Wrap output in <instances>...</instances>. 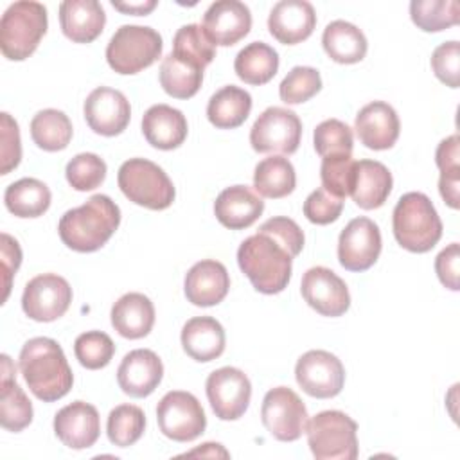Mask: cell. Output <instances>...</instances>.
I'll return each instance as SVG.
<instances>
[{"label": "cell", "mask_w": 460, "mask_h": 460, "mask_svg": "<svg viewBox=\"0 0 460 460\" xmlns=\"http://www.w3.org/2000/svg\"><path fill=\"white\" fill-rule=\"evenodd\" d=\"M296 255L275 234L259 228L237 248V264L252 286L264 295L284 291Z\"/></svg>", "instance_id": "6da1fadb"}, {"label": "cell", "mask_w": 460, "mask_h": 460, "mask_svg": "<svg viewBox=\"0 0 460 460\" xmlns=\"http://www.w3.org/2000/svg\"><path fill=\"white\" fill-rule=\"evenodd\" d=\"M20 372L29 390L43 402L65 397L72 385V368L65 358L61 345L45 336L31 338L20 350Z\"/></svg>", "instance_id": "7a4b0ae2"}, {"label": "cell", "mask_w": 460, "mask_h": 460, "mask_svg": "<svg viewBox=\"0 0 460 460\" xmlns=\"http://www.w3.org/2000/svg\"><path fill=\"white\" fill-rule=\"evenodd\" d=\"M120 225V208L106 194H93L81 207L66 210L58 225L59 237L74 252L102 248Z\"/></svg>", "instance_id": "3957f363"}, {"label": "cell", "mask_w": 460, "mask_h": 460, "mask_svg": "<svg viewBox=\"0 0 460 460\" xmlns=\"http://www.w3.org/2000/svg\"><path fill=\"white\" fill-rule=\"evenodd\" d=\"M392 228L395 241L408 252L426 253L442 237V221L431 199L422 192H406L399 198Z\"/></svg>", "instance_id": "277c9868"}, {"label": "cell", "mask_w": 460, "mask_h": 460, "mask_svg": "<svg viewBox=\"0 0 460 460\" xmlns=\"http://www.w3.org/2000/svg\"><path fill=\"white\" fill-rule=\"evenodd\" d=\"M47 7L40 2L20 0L11 4L0 20V49L11 61L27 59L47 32Z\"/></svg>", "instance_id": "5b68a950"}, {"label": "cell", "mask_w": 460, "mask_h": 460, "mask_svg": "<svg viewBox=\"0 0 460 460\" xmlns=\"http://www.w3.org/2000/svg\"><path fill=\"white\" fill-rule=\"evenodd\" d=\"M119 189L135 205L164 210L172 205L176 190L167 172L147 158H129L119 167Z\"/></svg>", "instance_id": "8992f818"}, {"label": "cell", "mask_w": 460, "mask_h": 460, "mask_svg": "<svg viewBox=\"0 0 460 460\" xmlns=\"http://www.w3.org/2000/svg\"><path fill=\"white\" fill-rule=\"evenodd\" d=\"M307 444L316 460H356L358 424L340 410L316 413L305 426Z\"/></svg>", "instance_id": "52a82bcc"}, {"label": "cell", "mask_w": 460, "mask_h": 460, "mask_svg": "<svg viewBox=\"0 0 460 460\" xmlns=\"http://www.w3.org/2000/svg\"><path fill=\"white\" fill-rule=\"evenodd\" d=\"M162 36L153 27L120 25L106 47V61L122 75L138 74L162 56Z\"/></svg>", "instance_id": "ba28073f"}, {"label": "cell", "mask_w": 460, "mask_h": 460, "mask_svg": "<svg viewBox=\"0 0 460 460\" xmlns=\"http://www.w3.org/2000/svg\"><path fill=\"white\" fill-rule=\"evenodd\" d=\"M307 408L289 386H275L266 392L261 419L270 435L280 442H295L305 433Z\"/></svg>", "instance_id": "9c48e42d"}, {"label": "cell", "mask_w": 460, "mask_h": 460, "mask_svg": "<svg viewBox=\"0 0 460 460\" xmlns=\"http://www.w3.org/2000/svg\"><path fill=\"white\" fill-rule=\"evenodd\" d=\"M302 138V122L298 115L282 106L266 108L250 129V144L257 153L293 155Z\"/></svg>", "instance_id": "30bf717a"}, {"label": "cell", "mask_w": 460, "mask_h": 460, "mask_svg": "<svg viewBox=\"0 0 460 460\" xmlns=\"http://www.w3.org/2000/svg\"><path fill=\"white\" fill-rule=\"evenodd\" d=\"M160 431L176 442H190L207 428V417L201 402L183 390L167 392L156 406Z\"/></svg>", "instance_id": "8fae6325"}, {"label": "cell", "mask_w": 460, "mask_h": 460, "mask_svg": "<svg viewBox=\"0 0 460 460\" xmlns=\"http://www.w3.org/2000/svg\"><path fill=\"white\" fill-rule=\"evenodd\" d=\"M205 392L217 419L237 420L248 410L252 383L243 370L235 367H221L208 374Z\"/></svg>", "instance_id": "7c38bea8"}, {"label": "cell", "mask_w": 460, "mask_h": 460, "mask_svg": "<svg viewBox=\"0 0 460 460\" xmlns=\"http://www.w3.org/2000/svg\"><path fill=\"white\" fill-rule=\"evenodd\" d=\"M72 304V288L58 273H41L25 284L22 309L34 322H54Z\"/></svg>", "instance_id": "4fadbf2b"}, {"label": "cell", "mask_w": 460, "mask_h": 460, "mask_svg": "<svg viewBox=\"0 0 460 460\" xmlns=\"http://www.w3.org/2000/svg\"><path fill=\"white\" fill-rule=\"evenodd\" d=\"M295 379L307 395L331 399L343 388L345 368L334 354L314 349L298 358L295 365Z\"/></svg>", "instance_id": "5bb4252c"}, {"label": "cell", "mask_w": 460, "mask_h": 460, "mask_svg": "<svg viewBox=\"0 0 460 460\" xmlns=\"http://www.w3.org/2000/svg\"><path fill=\"white\" fill-rule=\"evenodd\" d=\"M381 246L379 226L365 216L354 217L338 237V261L349 271H365L379 259Z\"/></svg>", "instance_id": "9a60e30c"}, {"label": "cell", "mask_w": 460, "mask_h": 460, "mask_svg": "<svg viewBox=\"0 0 460 460\" xmlns=\"http://www.w3.org/2000/svg\"><path fill=\"white\" fill-rule=\"evenodd\" d=\"M300 293L307 305L322 316L336 318L350 307V293L345 280L325 266H313L304 273Z\"/></svg>", "instance_id": "2e32d148"}, {"label": "cell", "mask_w": 460, "mask_h": 460, "mask_svg": "<svg viewBox=\"0 0 460 460\" xmlns=\"http://www.w3.org/2000/svg\"><path fill=\"white\" fill-rule=\"evenodd\" d=\"M84 120L90 129L102 137L120 135L131 119V106L120 90L99 86L92 90L83 104Z\"/></svg>", "instance_id": "e0dca14e"}, {"label": "cell", "mask_w": 460, "mask_h": 460, "mask_svg": "<svg viewBox=\"0 0 460 460\" xmlns=\"http://www.w3.org/2000/svg\"><path fill=\"white\" fill-rule=\"evenodd\" d=\"M203 31L214 45L230 47L252 29V13L239 0H217L203 14Z\"/></svg>", "instance_id": "ac0fdd59"}, {"label": "cell", "mask_w": 460, "mask_h": 460, "mask_svg": "<svg viewBox=\"0 0 460 460\" xmlns=\"http://www.w3.org/2000/svg\"><path fill=\"white\" fill-rule=\"evenodd\" d=\"M56 437L70 449H88L101 435V419L93 404L74 401L54 417Z\"/></svg>", "instance_id": "d6986e66"}, {"label": "cell", "mask_w": 460, "mask_h": 460, "mask_svg": "<svg viewBox=\"0 0 460 460\" xmlns=\"http://www.w3.org/2000/svg\"><path fill=\"white\" fill-rule=\"evenodd\" d=\"M162 377V359L149 349H135L128 352L117 368V383L120 390L137 399L151 395L160 385Z\"/></svg>", "instance_id": "ffe728a7"}, {"label": "cell", "mask_w": 460, "mask_h": 460, "mask_svg": "<svg viewBox=\"0 0 460 460\" xmlns=\"http://www.w3.org/2000/svg\"><path fill=\"white\" fill-rule=\"evenodd\" d=\"M354 129L365 147L383 151L397 142L401 122L397 111L388 102L372 101L358 111Z\"/></svg>", "instance_id": "44dd1931"}, {"label": "cell", "mask_w": 460, "mask_h": 460, "mask_svg": "<svg viewBox=\"0 0 460 460\" xmlns=\"http://www.w3.org/2000/svg\"><path fill=\"white\" fill-rule=\"evenodd\" d=\"M314 27L316 13L307 0H280L268 16L270 34L284 45H296L307 40Z\"/></svg>", "instance_id": "7402d4cb"}, {"label": "cell", "mask_w": 460, "mask_h": 460, "mask_svg": "<svg viewBox=\"0 0 460 460\" xmlns=\"http://www.w3.org/2000/svg\"><path fill=\"white\" fill-rule=\"evenodd\" d=\"M230 289V275L219 261L205 259L196 262L185 275L183 291L190 304L210 307L223 302Z\"/></svg>", "instance_id": "603a6c76"}, {"label": "cell", "mask_w": 460, "mask_h": 460, "mask_svg": "<svg viewBox=\"0 0 460 460\" xmlns=\"http://www.w3.org/2000/svg\"><path fill=\"white\" fill-rule=\"evenodd\" d=\"M262 210V198L248 185L226 187L214 201V214L217 221L230 230L252 226L261 217Z\"/></svg>", "instance_id": "cb8c5ba5"}, {"label": "cell", "mask_w": 460, "mask_h": 460, "mask_svg": "<svg viewBox=\"0 0 460 460\" xmlns=\"http://www.w3.org/2000/svg\"><path fill=\"white\" fill-rule=\"evenodd\" d=\"M59 25L74 43H90L101 36L106 13L97 0H65L59 4Z\"/></svg>", "instance_id": "d4e9b609"}, {"label": "cell", "mask_w": 460, "mask_h": 460, "mask_svg": "<svg viewBox=\"0 0 460 460\" xmlns=\"http://www.w3.org/2000/svg\"><path fill=\"white\" fill-rule=\"evenodd\" d=\"M142 133L153 147L171 151L185 142L189 126L180 110L169 104H155L142 117Z\"/></svg>", "instance_id": "484cf974"}, {"label": "cell", "mask_w": 460, "mask_h": 460, "mask_svg": "<svg viewBox=\"0 0 460 460\" xmlns=\"http://www.w3.org/2000/svg\"><path fill=\"white\" fill-rule=\"evenodd\" d=\"M392 172L377 160H359L354 167L350 196L363 210H374L385 205L392 192Z\"/></svg>", "instance_id": "4316f807"}, {"label": "cell", "mask_w": 460, "mask_h": 460, "mask_svg": "<svg viewBox=\"0 0 460 460\" xmlns=\"http://www.w3.org/2000/svg\"><path fill=\"white\" fill-rule=\"evenodd\" d=\"M32 402L16 383V368L7 354H2L0 424L7 431H22L32 422Z\"/></svg>", "instance_id": "83f0119b"}, {"label": "cell", "mask_w": 460, "mask_h": 460, "mask_svg": "<svg viewBox=\"0 0 460 460\" xmlns=\"http://www.w3.org/2000/svg\"><path fill=\"white\" fill-rule=\"evenodd\" d=\"M111 325L128 340L147 336L155 325V305L144 293H126L111 305Z\"/></svg>", "instance_id": "f1b7e54d"}, {"label": "cell", "mask_w": 460, "mask_h": 460, "mask_svg": "<svg viewBox=\"0 0 460 460\" xmlns=\"http://www.w3.org/2000/svg\"><path fill=\"white\" fill-rule=\"evenodd\" d=\"M225 343V329L212 316H194L181 327V347L194 361L207 363L219 358Z\"/></svg>", "instance_id": "f546056e"}, {"label": "cell", "mask_w": 460, "mask_h": 460, "mask_svg": "<svg viewBox=\"0 0 460 460\" xmlns=\"http://www.w3.org/2000/svg\"><path fill=\"white\" fill-rule=\"evenodd\" d=\"M322 45L325 54L341 65L359 63L368 49L363 31L345 20L327 23L322 34Z\"/></svg>", "instance_id": "4dcf8cb0"}, {"label": "cell", "mask_w": 460, "mask_h": 460, "mask_svg": "<svg viewBox=\"0 0 460 460\" xmlns=\"http://www.w3.org/2000/svg\"><path fill=\"white\" fill-rule=\"evenodd\" d=\"M252 111V95L239 86L228 84L217 90L207 104V119L217 129L239 128Z\"/></svg>", "instance_id": "1f68e13d"}, {"label": "cell", "mask_w": 460, "mask_h": 460, "mask_svg": "<svg viewBox=\"0 0 460 460\" xmlns=\"http://www.w3.org/2000/svg\"><path fill=\"white\" fill-rule=\"evenodd\" d=\"M234 70L246 84H266L279 70V54L264 41H252L237 52Z\"/></svg>", "instance_id": "d6a6232c"}, {"label": "cell", "mask_w": 460, "mask_h": 460, "mask_svg": "<svg viewBox=\"0 0 460 460\" xmlns=\"http://www.w3.org/2000/svg\"><path fill=\"white\" fill-rule=\"evenodd\" d=\"M50 189L38 178H22L4 192V203L16 217H40L50 207Z\"/></svg>", "instance_id": "836d02e7"}, {"label": "cell", "mask_w": 460, "mask_h": 460, "mask_svg": "<svg viewBox=\"0 0 460 460\" xmlns=\"http://www.w3.org/2000/svg\"><path fill=\"white\" fill-rule=\"evenodd\" d=\"M295 185H296L295 167L288 158L280 155H271L255 165L253 189L262 198H271V199L284 198L295 190Z\"/></svg>", "instance_id": "e575fe53"}, {"label": "cell", "mask_w": 460, "mask_h": 460, "mask_svg": "<svg viewBox=\"0 0 460 460\" xmlns=\"http://www.w3.org/2000/svg\"><path fill=\"white\" fill-rule=\"evenodd\" d=\"M158 77L167 95L174 99H190L198 93L203 83V68L171 52L162 59Z\"/></svg>", "instance_id": "d590c367"}, {"label": "cell", "mask_w": 460, "mask_h": 460, "mask_svg": "<svg viewBox=\"0 0 460 460\" xmlns=\"http://www.w3.org/2000/svg\"><path fill=\"white\" fill-rule=\"evenodd\" d=\"M72 122L61 110L47 108L38 111L31 120V137L43 151H61L72 140Z\"/></svg>", "instance_id": "8d00e7d4"}, {"label": "cell", "mask_w": 460, "mask_h": 460, "mask_svg": "<svg viewBox=\"0 0 460 460\" xmlns=\"http://www.w3.org/2000/svg\"><path fill=\"white\" fill-rule=\"evenodd\" d=\"M460 138L451 135L444 138L435 151V164L440 169L438 192L447 207L458 208V187H460Z\"/></svg>", "instance_id": "74e56055"}, {"label": "cell", "mask_w": 460, "mask_h": 460, "mask_svg": "<svg viewBox=\"0 0 460 460\" xmlns=\"http://www.w3.org/2000/svg\"><path fill=\"white\" fill-rule=\"evenodd\" d=\"M411 22L424 32L449 29L460 20V4L456 0H411Z\"/></svg>", "instance_id": "f35d334b"}, {"label": "cell", "mask_w": 460, "mask_h": 460, "mask_svg": "<svg viewBox=\"0 0 460 460\" xmlns=\"http://www.w3.org/2000/svg\"><path fill=\"white\" fill-rule=\"evenodd\" d=\"M146 429L144 410L135 404L115 406L106 420V433L113 446L128 447L133 446Z\"/></svg>", "instance_id": "ab89813d"}, {"label": "cell", "mask_w": 460, "mask_h": 460, "mask_svg": "<svg viewBox=\"0 0 460 460\" xmlns=\"http://www.w3.org/2000/svg\"><path fill=\"white\" fill-rule=\"evenodd\" d=\"M172 54L205 70V66H208L216 58V45L207 38L201 25L187 23L181 25L174 34Z\"/></svg>", "instance_id": "60d3db41"}, {"label": "cell", "mask_w": 460, "mask_h": 460, "mask_svg": "<svg viewBox=\"0 0 460 460\" xmlns=\"http://www.w3.org/2000/svg\"><path fill=\"white\" fill-rule=\"evenodd\" d=\"M74 354L84 368L99 370L111 361L115 354V343L102 331H86L75 338Z\"/></svg>", "instance_id": "b9f144b4"}, {"label": "cell", "mask_w": 460, "mask_h": 460, "mask_svg": "<svg viewBox=\"0 0 460 460\" xmlns=\"http://www.w3.org/2000/svg\"><path fill=\"white\" fill-rule=\"evenodd\" d=\"M106 162L95 153L75 155L65 169L66 181L79 192L97 189L106 178Z\"/></svg>", "instance_id": "7bdbcfd3"}, {"label": "cell", "mask_w": 460, "mask_h": 460, "mask_svg": "<svg viewBox=\"0 0 460 460\" xmlns=\"http://www.w3.org/2000/svg\"><path fill=\"white\" fill-rule=\"evenodd\" d=\"M322 90L320 72L313 66H293L279 84V95L286 104H302Z\"/></svg>", "instance_id": "ee69618b"}, {"label": "cell", "mask_w": 460, "mask_h": 460, "mask_svg": "<svg viewBox=\"0 0 460 460\" xmlns=\"http://www.w3.org/2000/svg\"><path fill=\"white\" fill-rule=\"evenodd\" d=\"M313 144L322 158L332 155H352L354 135L345 122L338 119H327L314 128Z\"/></svg>", "instance_id": "f6af8a7d"}, {"label": "cell", "mask_w": 460, "mask_h": 460, "mask_svg": "<svg viewBox=\"0 0 460 460\" xmlns=\"http://www.w3.org/2000/svg\"><path fill=\"white\" fill-rule=\"evenodd\" d=\"M354 167H356V160L352 158V155L323 156L320 165L322 187L332 196L345 199L347 196H350Z\"/></svg>", "instance_id": "bcb514c9"}, {"label": "cell", "mask_w": 460, "mask_h": 460, "mask_svg": "<svg viewBox=\"0 0 460 460\" xmlns=\"http://www.w3.org/2000/svg\"><path fill=\"white\" fill-rule=\"evenodd\" d=\"M431 70L449 88L460 84V43L456 40L440 43L431 54Z\"/></svg>", "instance_id": "7dc6e473"}, {"label": "cell", "mask_w": 460, "mask_h": 460, "mask_svg": "<svg viewBox=\"0 0 460 460\" xmlns=\"http://www.w3.org/2000/svg\"><path fill=\"white\" fill-rule=\"evenodd\" d=\"M304 216L314 225L334 223L343 210V199L332 196L323 187L313 190L304 201Z\"/></svg>", "instance_id": "c3c4849f"}, {"label": "cell", "mask_w": 460, "mask_h": 460, "mask_svg": "<svg viewBox=\"0 0 460 460\" xmlns=\"http://www.w3.org/2000/svg\"><path fill=\"white\" fill-rule=\"evenodd\" d=\"M0 158H2V174L11 172L18 167L22 160V140H20V128L18 122L7 113H0Z\"/></svg>", "instance_id": "681fc988"}, {"label": "cell", "mask_w": 460, "mask_h": 460, "mask_svg": "<svg viewBox=\"0 0 460 460\" xmlns=\"http://www.w3.org/2000/svg\"><path fill=\"white\" fill-rule=\"evenodd\" d=\"M435 271L444 288L451 291L460 289V246L458 243L447 244L435 259Z\"/></svg>", "instance_id": "f907efd6"}, {"label": "cell", "mask_w": 460, "mask_h": 460, "mask_svg": "<svg viewBox=\"0 0 460 460\" xmlns=\"http://www.w3.org/2000/svg\"><path fill=\"white\" fill-rule=\"evenodd\" d=\"M259 228L275 234L282 243H286L291 248V252L295 255H298L302 252V248H304V241H305L304 239V232L296 225V221H293L289 217H284V216L271 217V219L264 221Z\"/></svg>", "instance_id": "816d5d0a"}, {"label": "cell", "mask_w": 460, "mask_h": 460, "mask_svg": "<svg viewBox=\"0 0 460 460\" xmlns=\"http://www.w3.org/2000/svg\"><path fill=\"white\" fill-rule=\"evenodd\" d=\"M2 273H4V302L11 291L13 275L18 271L22 264V248L14 237L9 234H2Z\"/></svg>", "instance_id": "f5cc1de1"}, {"label": "cell", "mask_w": 460, "mask_h": 460, "mask_svg": "<svg viewBox=\"0 0 460 460\" xmlns=\"http://www.w3.org/2000/svg\"><path fill=\"white\" fill-rule=\"evenodd\" d=\"M111 5L117 11L124 13V14L144 16V14H149L158 5V2L156 0H140V2H115V0H111Z\"/></svg>", "instance_id": "db71d44e"}, {"label": "cell", "mask_w": 460, "mask_h": 460, "mask_svg": "<svg viewBox=\"0 0 460 460\" xmlns=\"http://www.w3.org/2000/svg\"><path fill=\"white\" fill-rule=\"evenodd\" d=\"M199 455L201 456H223V458L230 456L228 451L217 442H205V444H201V447L185 453V456H199Z\"/></svg>", "instance_id": "11a10c76"}]
</instances>
